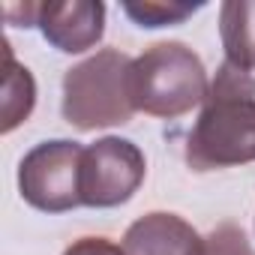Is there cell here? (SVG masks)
<instances>
[{"instance_id":"5b68a950","label":"cell","mask_w":255,"mask_h":255,"mask_svg":"<svg viewBox=\"0 0 255 255\" xmlns=\"http://www.w3.org/2000/svg\"><path fill=\"white\" fill-rule=\"evenodd\" d=\"M147 162L138 144L126 138H99L84 147L81 162V204L84 207H120L144 183Z\"/></svg>"},{"instance_id":"6da1fadb","label":"cell","mask_w":255,"mask_h":255,"mask_svg":"<svg viewBox=\"0 0 255 255\" xmlns=\"http://www.w3.org/2000/svg\"><path fill=\"white\" fill-rule=\"evenodd\" d=\"M186 162L195 171H216L255 162V75L222 63L186 141Z\"/></svg>"},{"instance_id":"52a82bcc","label":"cell","mask_w":255,"mask_h":255,"mask_svg":"<svg viewBox=\"0 0 255 255\" xmlns=\"http://www.w3.org/2000/svg\"><path fill=\"white\" fill-rule=\"evenodd\" d=\"M126 255H204V237L177 213H147L126 228Z\"/></svg>"},{"instance_id":"7a4b0ae2","label":"cell","mask_w":255,"mask_h":255,"mask_svg":"<svg viewBox=\"0 0 255 255\" xmlns=\"http://www.w3.org/2000/svg\"><path fill=\"white\" fill-rule=\"evenodd\" d=\"M129 87L135 111L165 120L189 114L210 93L201 57L183 42H156L138 54L129 69Z\"/></svg>"},{"instance_id":"8992f818","label":"cell","mask_w":255,"mask_h":255,"mask_svg":"<svg viewBox=\"0 0 255 255\" xmlns=\"http://www.w3.org/2000/svg\"><path fill=\"white\" fill-rule=\"evenodd\" d=\"M36 24L57 51L81 54L93 48L105 33V3H99V0L39 3Z\"/></svg>"},{"instance_id":"7c38bea8","label":"cell","mask_w":255,"mask_h":255,"mask_svg":"<svg viewBox=\"0 0 255 255\" xmlns=\"http://www.w3.org/2000/svg\"><path fill=\"white\" fill-rule=\"evenodd\" d=\"M63 255H126L123 246L111 243L108 237H81L72 246H66Z\"/></svg>"},{"instance_id":"3957f363","label":"cell","mask_w":255,"mask_h":255,"mask_svg":"<svg viewBox=\"0 0 255 255\" xmlns=\"http://www.w3.org/2000/svg\"><path fill=\"white\" fill-rule=\"evenodd\" d=\"M132 57L117 48H102L63 75V117L75 129H105L129 123L135 114L129 87Z\"/></svg>"},{"instance_id":"9c48e42d","label":"cell","mask_w":255,"mask_h":255,"mask_svg":"<svg viewBox=\"0 0 255 255\" xmlns=\"http://www.w3.org/2000/svg\"><path fill=\"white\" fill-rule=\"evenodd\" d=\"M3 123H0V129L3 132H12L15 126H21L33 105H36V81L30 75L27 66L15 63L9 45L3 42Z\"/></svg>"},{"instance_id":"ba28073f","label":"cell","mask_w":255,"mask_h":255,"mask_svg":"<svg viewBox=\"0 0 255 255\" xmlns=\"http://www.w3.org/2000/svg\"><path fill=\"white\" fill-rule=\"evenodd\" d=\"M219 36L225 63L252 72L255 69V0H228L219 6Z\"/></svg>"},{"instance_id":"8fae6325","label":"cell","mask_w":255,"mask_h":255,"mask_svg":"<svg viewBox=\"0 0 255 255\" xmlns=\"http://www.w3.org/2000/svg\"><path fill=\"white\" fill-rule=\"evenodd\" d=\"M204 255H255L243 228L225 222L204 237Z\"/></svg>"},{"instance_id":"30bf717a","label":"cell","mask_w":255,"mask_h":255,"mask_svg":"<svg viewBox=\"0 0 255 255\" xmlns=\"http://www.w3.org/2000/svg\"><path fill=\"white\" fill-rule=\"evenodd\" d=\"M201 3H177V0H144V3H123V12L129 15L138 27H165L186 21Z\"/></svg>"},{"instance_id":"277c9868","label":"cell","mask_w":255,"mask_h":255,"mask_svg":"<svg viewBox=\"0 0 255 255\" xmlns=\"http://www.w3.org/2000/svg\"><path fill=\"white\" fill-rule=\"evenodd\" d=\"M84 147L69 138L42 141L18 165L21 198L42 213H66L81 204Z\"/></svg>"}]
</instances>
